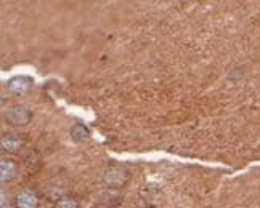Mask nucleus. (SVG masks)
Returning <instances> with one entry per match:
<instances>
[{"instance_id": "1", "label": "nucleus", "mask_w": 260, "mask_h": 208, "mask_svg": "<svg viewBox=\"0 0 260 208\" xmlns=\"http://www.w3.org/2000/svg\"><path fill=\"white\" fill-rule=\"evenodd\" d=\"M34 82L27 75H15L7 82V92L13 96H23L32 88Z\"/></svg>"}, {"instance_id": "2", "label": "nucleus", "mask_w": 260, "mask_h": 208, "mask_svg": "<svg viewBox=\"0 0 260 208\" xmlns=\"http://www.w3.org/2000/svg\"><path fill=\"white\" fill-rule=\"evenodd\" d=\"M5 117H7V120L10 123L21 127V125H27L29 122H31L32 114L24 106H13L12 109H8V112L5 114Z\"/></svg>"}, {"instance_id": "3", "label": "nucleus", "mask_w": 260, "mask_h": 208, "mask_svg": "<svg viewBox=\"0 0 260 208\" xmlns=\"http://www.w3.org/2000/svg\"><path fill=\"white\" fill-rule=\"evenodd\" d=\"M127 180V172L124 168H119V167H113L105 173V183L113 186V187H121L124 186Z\"/></svg>"}, {"instance_id": "4", "label": "nucleus", "mask_w": 260, "mask_h": 208, "mask_svg": "<svg viewBox=\"0 0 260 208\" xmlns=\"http://www.w3.org/2000/svg\"><path fill=\"white\" fill-rule=\"evenodd\" d=\"M39 199L31 191H23L16 195V206L18 208H37Z\"/></svg>"}, {"instance_id": "5", "label": "nucleus", "mask_w": 260, "mask_h": 208, "mask_svg": "<svg viewBox=\"0 0 260 208\" xmlns=\"http://www.w3.org/2000/svg\"><path fill=\"white\" fill-rule=\"evenodd\" d=\"M15 175H16V168L12 162H8V160L0 162V180H2V183L12 181Z\"/></svg>"}, {"instance_id": "6", "label": "nucleus", "mask_w": 260, "mask_h": 208, "mask_svg": "<svg viewBox=\"0 0 260 208\" xmlns=\"http://www.w3.org/2000/svg\"><path fill=\"white\" fill-rule=\"evenodd\" d=\"M21 146H23V141H21V138H18V136L10 135V136L2 138V149L5 152H16Z\"/></svg>"}, {"instance_id": "7", "label": "nucleus", "mask_w": 260, "mask_h": 208, "mask_svg": "<svg viewBox=\"0 0 260 208\" xmlns=\"http://www.w3.org/2000/svg\"><path fill=\"white\" fill-rule=\"evenodd\" d=\"M88 135H90L88 128H87L85 125H82V123H76V125H73V128H71V138H73L74 141H77V143H81V141L87 140Z\"/></svg>"}, {"instance_id": "8", "label": "nucleus", "mask_w": 260, "mask_h": 208, "mask_svg": "<svg viewBox=\"0 0 260 208\" xmlns=\"http://www.w3.org/2000/svg\"><path fill=\"white\" fill-rule=\"evenodd\" d=\"M55 208H79V205H77V202L73 200V199H63V200H59V202L56 203Z\"/></svg>"}, {"instance_id": "9", "label": "nucleus", "mask_w": 260, "mask_h": 208, "mask_svg": "<svg viewBox=\"0 0 260 208\" xmlns=\"http://www.w3.org/2000/svg\"><path fill=\"white\" fill-rule=\"evenodd\" d=\"M2 208H12V206H10V205H2Z\"/></svg>"}]
</instances>
